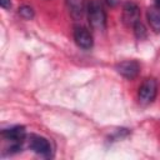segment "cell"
<instances>
[{"label":"cell","mask_w":160,"mask_h":160,"mask_svg":"<svg viewBox=\"0 0 160 160\" xmlns=\"http://www.w3.org/2000/svg\"><path fill=\"white\" fill-rule=\"evenodd\" d=\"M1 136H2L4 141L9 144L6 150H9L10 155L21 151L22 144L28 139L26 130H25V128L22 125H16V126H12V128L2 130L1 131Z\"/></svg>","instance_id":"obj_1"},{"label":"cell","mask_w":160,"mask_h":160,"mask_svg":"<svg viewBox=\"0 0 160 160\" xmlns=\"http://www.w3.org/2000/svg\"><path fill=\"white\" fill-rule=\"evenodd\" d=\"M88 19L92 29L102 31L106 28V14L99 0H91L88 5Z\"/></svg>","instance_id":"obj_2"},{"label":"cell","mask_w":160,"mask_h":160,"mask_svg":"<svg viewBox=\"0 0 160 160\" xmlns=\"http://www.w3.org/2000/svg\"><path fill=\"white\" fill-rule=\"evenodd\" d=\"M28 146L30 150H32L35 154L44 156V158H51L52 156V148L50 141L40 135L30 134L28 136Z\"/></svg>","instance_id":"obj_3"},{"label":"cell","mask_w":160,"mask_h":160,"mask_svg":"<svg viewBox=\"0 0 160 160\" xmlns=\"http://www.w3.org/2000/svg\"><path fill=\"white\" fill-rule=\"evenodd\" d=\"M156 94H158V82L155 79L149 78L144 80V82L139 88V92H138L139 102L141 105H149L155 100Z\"/></svg>","instance_id":"obj_4"},{"label":"cell","mask_w":160,"mask_h":160,"mask_svg":"<svg viewBox=\"0 0 160 160\" xmlns=\"http://www.w3.org/2000/svg\"><path fill=\"white\" fill-rule=\"evenodd\" d=\"M122 21L126 26H134L136 22L140 21V9L139 6L132 2L128 1L122 6Z\"/></svg>","instance_id":"obj_5"},{"label":"cell","mask_w":160,"mask_h":160,"mask_svg":"<svg viewBox=\"0 0 160 160\" xmlns=\"http://www.w3.org/2000/svg\"><path fill=\"white\" fill-rule=\"evenodd\" d=\"M74 40L76 42V45L81 49H90L92 48L94 40H92V35L89 31V29H86L85 26H75L74 29Z\"/></svg>","instance_id":"obj_6"},{"label":"cell","mask_w":160,"mask_h":160,"mask_svg":"<svg viewBox=\"0 0 160 160\" xmlns=\"http://www.w3.org/2000/svg\"><path fill=\"white\" fill-rule=\"evenodd\" d=\"M116 71L125 79L132 80L138 76V74L140 71V65L135 60H125L116 65Z\"/></svg>","instance_id":"obj_7"},{"label":"cell","mask_w":160,"mask_h":160,"mask_svg":"<svg viewBox=\"0 0 160 160\" xmlns=\"http://www.w3.org/2000/svg\"><path fill=\"white\" fill-rule=\"evenodd\" d=\"M146 19L151 30H154V32H160V6H149L146 10Z\"/></svg>","instance_id":"obj_8"},{"label":"cell","mask_w":160,"mask_h":160,"mask_svg":"<svg viewBox=\"0 0 160 160\" xmlns=\"http://www.w3.org/2000/svg\"><path fill=\"white\" fill-rule=\"evenodd\" d=\"M68 6H69V11L71 12L72 18L78 19L81 18L82 11H84V5H82V0H66Z\"/></svg>","instance_id":"obj_9"},{"label":"cell","mask_w":160,"mask_h":160,"mask_svg":"<svg viewBox=\"0 0 160 160\" xmlns=\"http://www.w3.org/2000/svg\"><path fill=\"white\" fill-rule=\"evenodd\" d=\"M132 29H134V32H135V35H136V38H138L139 40L146 38V30H145V26L142 25L141 21L136 22V24L132 26Z\"/></svg>","instance_id":"obj_10"},{"label":"cell","mask_w":160,"mask_h":160,"mask_svg":"<svg viewBox=\"0 0 160 160\" xmlns=\"http://www.w3.org/2000/svg\"><path fill=\"white\" fill-rule=\"evenodd\" d=\"M19 14H20L21 18H24L26 20H30V19L34 18V10L30 6H26V5H24L19 9Z\"/></svg>","instance_id":"obj_11"},{"label":"cell","mask_w":160,"mask_h":160,"mask_svg":"<svg viewBox=\"0 0 160 160\" xmlns=\"http://www.w3.org/2000/svg\"><path fill=\"white\" fill-rule=\"evenodd\" d=\"M0 5H1L2 9H10L11 1L10 0H0Z\"/></svg>","instance_id":"obj_12"},{"label":"cell","mask_w":160,"mask_h":160,"mask_svg":"<svg viewBox=\"0 0 160 160\" xmlns=\"http://www.w3.org/2000/svg\"><path fill=\"white\" fill-rule=\"evenodd\" d=\"M105 1L108 2V5L114 6V5H116V4H118V1H119V0H105Z\"/></svg>","instance_id":"obj_13"},{"label":"cell","mask_w":160,"mask_h":160,"mask_svg":"<svg viewBox=\"0 0 160 160\" xmlns=\"http://www.w3.org/2000/svg\"><path fill=\"white\" fill-rule=\"evenodd\" d=\"M155 2H156L158 6H160V0H155Z\"/></svg>","instance_id":"obj_14"}]
</instances>
